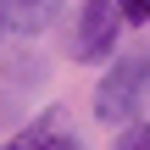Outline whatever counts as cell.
I'll use <instances>...</instances> for the list:
<instances>
[{
    "instance_id": "cell-3",
    "label": "cell",
    "mask_w": 150,
    "mask_h": 150,
    "mask_svg": "<svg viewBox=\"0 0 150 150\" xmlns=\"http://www.w3.org/2000/svg\"><path fill=\"white\" fill-rule=\"evenodd\" d=\"M56 6H61V0H0V17H6V33H22V39L45 33V28L56 22Z\"/></svg>"
},
{
    "instance_id": "cell-2",
    "label": "cell",
    "mask_w": 150,
    "mask_h": 150,
    "mask_svg": "<svg viewBox=\"0 0 150 150\" xmlns=\"http://www.w3.org/2000/svg\"><path fill=\"white\" fill-rule=\"evenodd\" d=\"M117 39H122V17H117V6L111 0H78V11H72V61H83V67H95V61H106L111 50H117Z\"/></svg>"
},
{
    "instance_id": "cell-5",
    "label": "cell",
    "mask_w": 150,
    "mask_h": 150,
    "mask_svg": "<svg viewBox=\"0 0 150 150\" xmlns=\"http://www.w3.org/2000/svg\"><path fill=\"white\" fill-rule=\"evenodd\" d=\"M117 150H150V117H139V122H128V128L117 134Z\"/></svg>"
},
{
    "instance_id": "cell-7",
    "label": "cell",
    "mask_w": 150,
    "mask_h": 150,
    "mask_svg": "<svg viewBox=\"0 0 150 150\" xmlns=\"http://www.w3.org/2000/svg\"><path fill=\"white\" fill-rule=\"evenodd\" d=\"M0 150H28V145H17V139H11V145H0Z\"/></svg>"
},
{
    "instance_id": "cell-8",
    "label": "cell",
    "mask_w": 150,
    "mask_h": 150,
    "mask_svg": "<svg viewBox=\"0 0 150 150\" xmlns=\"http://www.w3.org/2000/svg\"><path fill=\"white\" fill-rule=\"evenodd\" d=\"M0 45H6V17H0Z\"/></svg>"
},
{
    "instance_id": "cell-1",
    "label": "cell",
    "mask_w": 150,
    "mask_h": 150,
    "mask_svg": "<svg viewBox=\"0 0 150 150\" xmlns=\"http://www.w3.org/2000/svg\"><path fill=\"white\" fill-rule=\"evenodd\" d=\"M145 100H150V56L128 50V56H117L100 72V83H95V117L111 122V128H128V122H139Z\"/></svg>"
},
{
    "instance_id": "cell-6",
    "label": "cell",
    "mask_w": 150,
    "mask_h": 150,
    "mask_svg": "<svg viewBox=\"0 0 150 150\" xmlns=\"http://www.w3.org/2000/svg\"><path fill=\"white\" fill-rule=\"evenodd\" d=\"M111 6H117L122 28H128V22H134V28H145V22H150V0H111Z\"/></svg>"
},
{
    "instance_id": "cell-4",
    "label": "cell",
    "mask_w": 150,
    "mask_h": 150,
    "mask_svg": "<svg viewBox=\"0 0 150 150\" xmlns=\"http://www.w3.org/2000/svg\"><path fill=\"white\" fill-rule=\"evenodd\" d=\"M17 145H28V150H83L61 122H56V117H39L33 128H22V134H17Z\"/></svg>"
}]
</instances>
